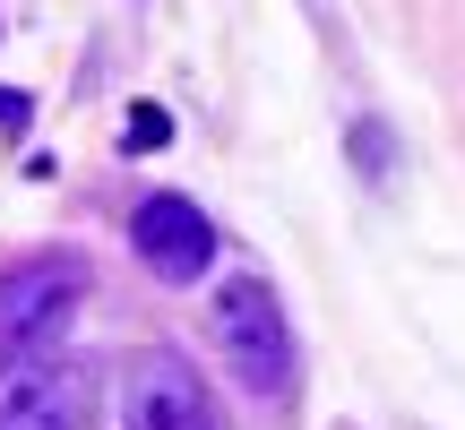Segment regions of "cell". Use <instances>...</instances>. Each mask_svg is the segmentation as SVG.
<instances>
[{
	"mask_svg": "<svg viewBox=\"0 0 465 430\" xmlns=\"http://www.w3.org/2000/svg\"><path fill=\"white\" fill-rule=\"evenodd\" d=\"M95 370L78 353H17L0 370V430H86Z\"/></svg>",
	"mask_w": 465,
	"mask_h": 430,
	"instance_id": "277c9868",
	"label": "cell"
},
{
	"mask_svg": "<svg viewBox=\"0 0 465 430\" xmlns=\"http://www.w3.org/2000/svg\"><path fill=\"white\" fill-rule=\"evenodd\" d=\"M130 249H138V267H147L155 284H199L207 267H216V224H207L199 199L155 190V199H138V215H130Z\"/></svg>",
	"mask_w": 465,
	"mask_h": 430,
	"instance_id": "5b68a950",
	"label": "cell"
},
{
	"mask_svg": "<svg viewBox=\"0 0 465 430\" xmlns=\"http://www.w3.org/2000/svg\"><path fill=\"white\" fill-rule=\"evenodd\" d=\"M345 138H353V164H362L371 181H388V130H380V121H353Z\"/></svg>",
	"mask_w": 465,
	"mask_h": 430,
	"instance_id": "52a82bcc",
	"label": "cell"
},
{
	"mask_svg": "<svg viewBox=\"0 0 465 430\" xmlns=\"http://www.w3.org/2000/svg\"><path fill=\"white\" fill-rule=\"evenodd\" d=\"M121 147H130V155H164V147H173V112H164V103H130Z\"/></svg>",
	"mask_w": 465,
	"mask_h": 430,
	"instance_id": "8992f818",
	"label": "cell"
},
{
	"mask_svg": "<svg viewBox=\"0 0 465 430\" xmlns=\"http://www.w3.org/2000/svg\"><path fill=\"white\" fill-rule=\"evenodd\" d=\"M86 301V259L78 249H44V259H26V267H9L0 276V353H52V336L69 327V310Z\"/></svg>",
	"mask_w": 465,
	"mask_h": 430,
	"instance_id": "7a4b0ae2",
	"label": "cell"
},
{
	"mask_svg": "<svg viewBox=\"0 0 465 430\" xmlns=\"http://www.w3.org/2000/svg\"><path fill=\"white\" fill-rule=\"evenodd\" d=\"M121 430H224V414L207 405V379L190 370V353L138 345L121 370Z\"/></svg>",
	"mask_w": 465,
	"mask_h": 430,
	"instance_id": "3957f363",
	"label": "cell"
},
{
	"mask_svg": "<svg viewBox=\"0 0 465 430\" xmlns=\"http://www.w3.org/2000/svg\"><path fill=\"white\" fill-rule=\"evenodd\" d=\"M207 336H216L224 370L259 405L293 396V327H284V301H276L267 276H224L216 284V310H207Z\"/></svg>",
	"mask_w": 465,
	"mask_h": 430,
	"instance_id": "6da1fadb",
	"label": "cell"
},
{
	"mask_svg": "<svg viewBox=\"0 0 465 430\" xmlns=\"http://www.w3.org/2000/svg\"><path fill=\"white\" fill-rule=\"evenodd\" d=\"M26 121H35V95L26 86H0V130H26Z\"/></svg>",
	"mask_w": 465,
	"mask_h": 430,
	"instance_id": "ba28073f",
	"label": "cell"
}]
</instances>
